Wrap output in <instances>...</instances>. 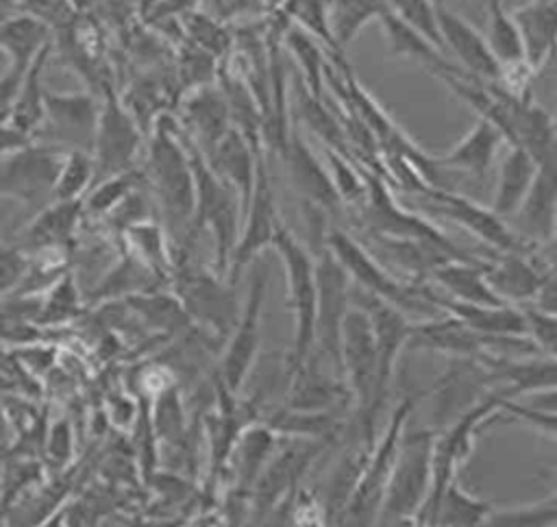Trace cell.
I'll use <instances>...</instances> for the list:
<instances>
[{
  "instance_id": "obj_15",
  "label": "cell",
  "mask_w": 557,
  "mask_h": 527,
  "mask_svg": "<svg viewBox=\"0 0 557 527\" xmlns=\"http://www.w3.org/2000/svg\"><path fill=\"white\" fill-rule=\"evenodd\" d=\"M411 407H413V399H407L394 412L392 427L387 429L381 446L376 449L374 462L366 470H361L357 488L350 494V503L344 514V525L370 527V523L376 514V503H379L383 490L387 488V481H389V475H392V468L396 462V453H398V438L403 431V422H405V416L411 412Z\"/></svg>"
},
{
  "instance_id": "obj_45",
  "label": "cell",
  "mask_w": 557,
  "mask_h": 527,
  "mask_svg": "<svg viewBox=\"0 0 557 527\" xmlns=\"http://www.w3.org/2000/svg\"><path fill=\"white\" fill-rule=\"evenodd\" d=\"M287 46L294 52V57L298 59L300 68H302V76H305V87L315 96L322 98V74L326 68L324 54L322 50L315 46V41L300 28H289L285 33Z\"/></svg>"
},
{
  "instance_id": "obj_22",
  "label": "cell",
  "mask_w": 557,
  "mask_h": 527,
  "mask_svg": "<svg viewBox=\"0 0 557 527\" xmlns=\"http://www.w3.org/2000/svg\"><path fill=\"white\" fill-rule=\"evenodd\" d=\"M165 287L170 285L122 244L117 259L104 270V274L83 296H85V303L100 305L107 301H122L133 294H144V292H154Z\"/></svg>"
},
{
  "instance_id": "obj_3",
  "label": "cell",
  "mask_w": 557,
  "mask_h": 527,
  "mask_svg": "<svg viewBox=\"0 0 557 527\" xmlns=\"http://www.w3.org/2000/svg\"><path fill=\"white\" fill-rule=\"evenodd\" d=\"M326 246L342 264L346 274L357 283V287L392 303L403 314L424 316L426 320L440 318L446 311L437 305V294L429 287H420L416 283H403L394 279L383 264L372 257L359 240H355L346 229L331 224L326 233Z\"/></svg>"
},
{
  "instance_id": "obj_21",
  "label": "cell",
  "mask_w": 557,
  "mask_h": 527,
  "mask_svg": "<svg viewBox=\"0 0 557 527\" xmlns=\"http://www.w3.org/2000/svg\"><path fill=\"white\" fill-rule=\"evenodd\" d=\"M505 144L507 142L498 133V128L492 126L487 120L479 118L463 139H459L444 155L429 157V161L435 174L437 170H444V172H459L476 181H485V176L492 172L494 163L498 161Z\"/></svg>"
},
{
  "instance_id": "obj_56",
  "label": "cell",
  "mask_w": 557,
  "mask_h": 527,
  "mask_svg": "<svg viewBox=\"0 0 557 527\" xmlns=\"http://www.w3.org/2000/svg\"><path fill=\"white\" fill-rule=\"evenodd\" d=\"M537 74H544V76L550 81V91L557 94V41H555V46H553L548 59L544 61V65L540 68ZM533 76H535V74H533Z\"/></svg>"
},
{
  "instance_id": "obj_49",
  "label": "cell",
  "mask_w": 557,
  "mask_h": 527,
  "mask_svg": "<svg viewBox=\"0 0 557 527\" xmlns=\"http://www.w3.org/2000/svg\"><path fill=\"white\" fill-rule=\"evenodd\" d=\"M30 266V255L17 244L0 246V301L11 296Z\"/></svg>"
},
{
  "instance_id": "obj_53",
  "label": "cell",
  "mask_w": 557,
  "mask_h": 527,
  "mask_svg": "<svg viewBox=\"0 0 557 527\" xmlns=\"http://www.w3.org/2000/svg\"><path fill=\"white\" fill-rule=\"evenodd\" d=\"M109 412H111V418L117 427H131L135 416H137L135 401L128 399V396H122V394L109 399Z\"/></svg>"
},
{
  "instance_id": "obj_57",
  "label": "cell",
  "mask_w": 557,
  "mask_h": 527,
  "mask_svg": "<svg viewBox=\"0 0 557 527\" xmlns=\"http://www.w3.org/2000/svg\"><path fill=\"white\" fill-rule=\"evenodd\" d=\"M39 527H65V523H63V514H61V512H57L54 516H48Z\"/></svg>"
},
{
  "instance_id": "obj_6",
  "label": "cell",
  "mask_w": 557,
  "mask_h": 527,
  "mask_svg": "<svg viewBox=\"0 0 557 527\" xmlns=\"http://www.w3.org/2000/svg\"><path fill=\"white\" fill-rule=\"evenodd\" d=\"M339 359L363 418L366 440L370 442L376 409L383 405V396L379 392V355L370 318L355 305L348 307L342 322Z\"/></svg>"
},
{
  "instance_id": "obj_18",
  "label": "cell",
  "mask_w": 557,
  "mask_h": 527,
  "mask_svg": "<svg viewBox=\"0 0 557 527\" xmlns=\"http://www.w3.org/2000/svg\"><path fill=\"white\" fill-rule=\"evenodd\" d=\"M348 298L350 305L363 309L366 316L370 318L379 355V392L385 399L394 364L398 359L400 348L409 342L413 324L407 320V314H403L398 307L361 287L350 285Z\"/></svg>"
},
{
  "instance_id": "obj_43",
  "label": "cell",
  "mask_w": 557,
  "mask_h": 527,
  "mask_svg": "<svg viewBox=\"0 0 557 527\" xmlns=\"http://www.w3.org/2000/svg\"><path fill=\"white\" fill-rule=\"evenodd\" d=\"M141 183H144V174L139 168L94 183L91 189L83 198L85 216L87 218H104L133 187L141 185Z\"/></svg>"
},
{
  "instance_id": "obj_13",
  "label": "cell",
  "mask_w": 557,
  "mask_h": 527,
  "mask_svg": "<svg viewBox=\"0 0 557 527\" xmlns=\"http://www.w3.org/2000/svg\"><path fill=\"white\" fill-rule=\"evenodd\" d=\"M281 226L278 213H276V203H274V189L270 183L268 166H265V152L257 157V172H255V185L252 194L242 220L239 237L233 248L231 261H228V283H235L237 274L257 259V255L265 248L272 246L274 235Z\"/></svg>"
},
{
  "instance_id": "obj_30",
  "label": "cell",
  "mask_w": 557,
  "mask_h": 527,
  "mask_svg": "<svg viewBox=\"0 0 557 527\" xmlns=\"http://www.w3.org/2000/svg\"><path fill=\"white\" fill-rule=\"evenodd\" d=\"M487 370L485 381H507V390L522 394L527 390L542 392L557 388V359H524L516 361L509 357L479 355L476 357Z\"/></svg>"
},
{
  "instance_id": "obj_32",
  "label": "cell",
  "mask_w": 557,
  "mask_h": 527,
  "mask_svg": "<svg viewBox=\"0 0 557 527\" xmlns=\"http://www.w3.org/2000/svg\"><path fill=\"white\" fill-rule=\"evenodd\" d=\"M485 264L448 259L431 270V277L448 292V298L470 305H507L503 303L485 281Z\"/></svg>"
},
{
  "instance_id": "obj_50",
  "label": "cell",
  "mask_w": 557,
  "mask_h": 527,
  "mask_svg": "<svg viewBox=\"0 0 557 527\" xmlns=\"http://www.w3.org/2000/svg\"><path fill=\"white\" fill-rule=\"evenodd\" d=\"M200 0H148L144 7V22L157 26L168 20H178L181 15L196 11Z\"/></svg>"
},
{
  "instance_id": "obj_14",
  "label": "cell",
  "mask_w": 557,
  "mask_h": 527,
  "mask_svg": "<svg viewBox=\"0 0 557 527\" xmlns=\"http://www.w3.org/2000/svg\"><path fill=\"white\" fill-rule=\"evenodd\" d=\"M265 285H268V268L263 261L255 264L252 277H250V287L246 296V305L239 314V320L235 329L228 335V344L222 355V366H220V379L231 392H237L242 383L246 381L250 366L257 355L259 346V322H261V307H263V296H265Z\"/></svg>"
},
{
  "instance_id": "obj_11",
  "label": "cell",
  "mask_w": 557,
  "mask_h": 527,
  "mask_svg": "<svg viewBox=\"0 0 557 527\" xmlns=\"http://www.w3.org/2000/svg\"><path fill=\"white\" fill-rule=\"evenodd\" d=\"M431 459H433V438L431 433H413L398 449L396 462L387 481V497L383 516L387 520H403L418 512L429 499L431 486Z\"/></svg>"
},
{
  "instance_id": "obj_34",
  "label": "cell",
  "mask_w": 557,
  "mask_h": 527,
  "mask_svg": "<svg viewBox=\"0 0 557 527\" xmlns=\"http://www.w3.org/2000/svg\"><path fill=\"white\" fill-rule=\"evenodd\" d=\"M52 41V30L26 13H15L0 24V50L11 57V68L26 72L41 48Z\"/></svg>"
},
{
  "instance_id": "obj_47",
  "label": "cell",
  "mask_w": 557,
  "mask_h": 527,
  "mask_svg": "<svg viewBox=\"0 0 557 527\" xmlns=\"http://www.w3.org/2000/svg\"><path fill=\"white\" fill-rule=\"evenodd\" d=\"M389 7L398 17H403L409 26H413L440 50H444V41L435 20V0H389Z\"/></svg>"
},
{
  "instance_id": "obj_1",
  "label": "cell",
  "mask_w": 557,
  "mask_h": 527,
  "mask_svg": "<svg viewBox=\"0 0 557 527\" xmlns=\"http://www.w3.org/2000/svg\"><path fill=\"white\" fill-rule=\"evenodd\" d=\"M146 189L150 192L159 220L165 226L170 246L185 248L194 240V209L196 187L187 148L178 133L174 113L161 115L148 135V150L144 159Z\"/></svg>"
},
{
  "instance_id": "obj_7",
  "label": "cell",
  "mask_w": 557,
  "mask_h": 527,
  "mask_svg": "<svg viewBox=\"0 0 557 527\" xmlns=\"http://www.w3.org/2000/svg\"><path fill=\"white\" fill-rule=\"evenodd\" d=\"M148 137L139 131L133 115L120 100V94L111 81L102 85L100 115L94 139V183L109 176L137 170L139 150Z\"/></svg>"
},
{
  "instance_id": "obj_54",
  "label": "cell",
  "mask_w": 557,
  "mask_h": 527,
  "mask_svg": "<svg viewBox=\"0 0 557 527\" xmlns=\"http://www.w3.org/2000/svg\"><path fill=\"white\" fill-rule=\"evenodd\" d=\"M24 74H26V72L11 68V72L0 78V113H2V111H9V107L13 105V100H15V96H17V89H20V85H22Z\"/></svg>"
},
{
  "instance_id": "obj_5",
  "label": "cell",
  "mask_w": 557,
  "mask_h": 527,
  "mask_svg": "<svg viewBox=\"0 0 557 527\" xmlns=\"http://www.w3.org/2000/svg\"><path fill=\"white\" fill-rule=\"evenodd\" d=\"M272 246L283 259L289 307L294 311V353L292 366L298 370L307 364L315 342V314H318V283H315V257L309 253L289 229L278 226Z\"/></svg>"
},
{
  "instance_id": "obj_12",
  "label": "cell",
  "mask_w": 557,
  "mask_h": 527,
  "mask_svg": "<svg viewBox=\"0 0 557 527\" xmlns=\"http://www.w3.org/2000/svg\"><path fill=\"white\" fill-rule=\"evenodd\" d=\"M315 257V283H318V314H315V342L335 366H342V322L350 307L348 290L350 277L335 259V255L324 246Z\"/></svg>"
},
{
  "instance_id": "obj_23",
  "label": "cell",
  "mask_w": 557,
  "mask_h": 527,
  "mask_svg": "<svg viewBox=\"0 0 557 527\" xmlns=\"http://www.w3.org/2000/svg\"><path fill=\"white\" fill-rule=\"evenodd\" d=\"M283 152L289 163V174L300 198L324 209L326 213H337L344 203L335 189L331 174L313 155V150L298 135H289L283 146Z\"/></svg>"
},
{
  "instance_id": "obj_55",
  "label": "cell",
  "mask_w": 557,
  "mask_h": 527,
  "mask_svg": "<svg viewBox=\"0 0 557 527\" xmlns=\"http://www.w3.org/2000/svg\"><path fill=\"white\" fill-rule=\"evenodd\" d=\"M529 407L540 412H555L557 414V388L542 390L529 396Z\"/></svg>"
},
{
  "instance_id": "obj_51",
  "label": "cell",
  "mask_w": 557,
  "mask_h": 527,
  "mask_svg": "<svg viewBox=\"0 0 557 527\" xmlns=\"http://www.w3.org/2000/svg\"><path fill=\"white\" fill-rule=\"evenodd\" d=\"M46 449L52 462L57 464H65L72 457V427L70 420L57 418L48 431V440H46Z\"/></svg>"
},
{
  "instance_id": "obj_33",
  "label": "cell",
  "mask_w": 557,
  "mask_h": 527,
  "mask_svg": "<svg viewBox=\"0 0 557 527\" xmlns=\"http://www.w3.org/2000/svg\"><path fill=\"white\" fill-rule=\"evenodd\" d=\"M122 301H126V305L133 309L141 327L159 331L161 335H176L196 327L187 316L185 307L181 305V301L176 298V294L168 287L133 294Z\"/></svg>"
},
{
  "instance_id": "obj_4",
  "label": "cell",
  "mask_w": 557,
  "mask_h": 527,
  "mask_svg": "<svg viewBox=\"0 0 557 527\" xmlns=\"http://www.w3.org/2000/svg\"><path fill=\"white\" fill-rule=\"evenodd\" d=\"M231 285L233 283H224L218 272L196 264L189 248L172 250L170 290L176 294L191 322L215 340H228L242 314Z\"/></svg>"
},
{
  "instance_id": "obj_39",
  "label": "cell",
  "mask_w": 557,
  "mask_h": 527,
  "mask_svg": "<svg viewBox=\"0 0 557 527\" xmlns=\"http://www.w3.org/2000/svg\"><path fill=\"white\" fill-rule=\"evenodd\" d=\"M178 26L194 46L202 48L218 61H224L233 52L235 35L211 13L202 11H189L178 17Z\"/></svg>"
},
{
  "instance_id": "obj_28",
  "label": "cell",
  "mask_w": 557,
  "mask_h": 527,
  "mask_svg": "<svg viewBox=\"0 0 557 527\" xmlns=\"http://www.w3.org/2000/svg\"><path fill=\"white\" fill-rule=\"evenodd\" d=\"M511 15L522 37L524 63L537 74L557 41V0H533Z\"/></svg>"
},
{
  "instance_id": "obj_42",
  "label": "cell",
  "mask_w": 557,
  "mask_h": 527,
  "mask_svg": "<svg viewBox=\"0 0 557 527\" xmlns=\"http://www.w3.org/2000/svg\"><path fill=\"white\" fill-rule=\"evenodd\" d=\"M94 185V159L85 150H67L57 176L52 200H78Z\"/></svg>"
},
{
  "instance_id": "obj_20",
  "label": "cell",
  "mask_w": 557,
  "mask_h": 527,
  "mask_svg": "<svg viewBox=\"0 0 557 527\" xmlns=\"http://www.w3.org/2000/svg\"><path fill=\"white\" fill-rule=\"evenodd\" d=\"M435 20L444 48L453 50L470 76L483 83L503 85V68L494 59L483 33H479L468 20L450 11L440 0H435Z\"/></svg>"
},
{
  "instance_id": "obj_44",
  "label": "cell",
  "mask_w": 557,
  "mask_h": 527,
  "mask_svg": "<svg viewBox=\"0 0 557 527\" xmlns=\"http://www.w3.org/2000/svg\"><path fill=\"white\" fill-rule=\"evenodd\" d=\"M239 442V459H237V486L239 490H248L257 477L272 446V433L265 427L248 429L237 438Z\"/></svg>"
},
{
  "instance_id": "obj_16",
  "label": "cell",
  "mask_w": 557,
  "mask_h": 527,
  "mask_svg": "<svg viewBox=\"0 0 557 527\" xmlns=\"http://www.w3.org/2000/svg\"><path fill=\"white\" fill-rule=\"evenodd\" d=\"M509 396V390H503L500 394L487 399L485 403L470 407L450 429L448 433L433 444V459H431V492L426 499V512H429V525L433 527L437 520V510L444 490L453 481V473L459 464L470 453V438L474 427L481 422L483 416H487L492 409L500 407V401Z\"/></svg>"
},
{
  "instance_id": "obj_25",
  "label": "cell",
  "mask_w": 557,
  "mask_h": 527,
  "mask_svg": "<svg viewBox=\"0 0 557 527\" xmlns=\"http://www.w3.org/2000/svg\"><path fill=\"white\" fill-rule=\"evenodd\" d=\"M485 281L503 303L529 305L540 296L546 277L527 259L524 253H500L498 259L485 264Z\"/></svg>"
},
{
  "instance_id": "obj_26",
  "label": "cell",
  "mask_w": 557,
  "mask_h": 527,
  "mask_svg": "<svg viewBox=\"0 0 557 527\" xmlns=\"http://www.w3.org/2000/svg\"><path fill=\"white\" fill-rule=\"evenodd\" d=\"M259 155L263 152H257L237 128H231L215 146V150L209 157H205L211 170L239 194L244 213L252 194Z\"/></svg>"
},
{
  "instance_id": "obj_31",
  "label": "cell",
  "mask_w": 557,
  "mask_h": 527,
  "mask_svg": "<svg viewBox=\"0 0 557 527\" xmlns=\"http://www.w3.org/2000/svg\"><path fill=\"white\" fill-rule=\"evenodd\" d=\"M440 307L466 327L487 335H529L527 318L513 305H470L437 294Z\"/></svg>"
},
{
  "instance_id": "obj_2",
  "label": "cell",
  "mask_w": 557,
  "mask_h": 527,
  "mask_svg": "<svg viewBox=\"0 0 557 527\" xmlns=\"http://www.w3.org/2000/svg\"><path fill=\"white\" fill-rule=\"evenodd\" d=\"M178 133L189 155L194 187H196V209H194L191 231L194 235L200 229L211 231L215 242V272L224 277L228 272V261L239 237V226L244 218L242 200H239V194L211 170L202 150L194 144V139L181 126H178Z\"/></svg>"
},
{
  "instance_id": "obj_58",
  "label": "cell",
  "mask_w": 557,
  "mask_h": 527,
  "mask_svg": "<svg viewBox=\"0 0 557 527\" xmlns=\"http://www.w3.org/2000/svg\"><path fill=\"white\" fill-rule=\"evenodd\" d=\"M557 255V222H555V229H553V235H550V242H548Z\"/></svg>"
},
{
  "instance_id": "obj_40",
  "label": "cell",
  "mask_w": 557,
  "mask_h": 527,
  "mask_svg": "<svg viewBox=\"0 0 557 527\" xmlns=\"http://www.w3.org/2000/svg\"><path fill=\"white\" fill-rule=\"evenodd\" d=\"M152 436L163 444H181L185 438V409L181 392L174 383H165L152 399Z\"/></svg>"
},
{
  "instance_id": "obj_48",
  "label": "cell",
  "mask_w": 557,
  "mask_h": 527,
  "mask_svg": "<svg viewBox=\"0 0 557 527\" xmlns=\"http://www.w3.org/2000/svg\"><path fill=\"white\" fill-rule=\"evenodd\" d=\"M520 309L527 318V329L533 344L540 351H546L553 357H557V314L542 309L537 305H522Z\"/></svg>"
},
{
  "instance_id": "obj_41",
  "label": "cell",
  "mask_w": 557,
  "mask_h": 527,
  "mask_svg": "<svg viewBox=\"0 0 557 527\" xmlns=\"http://www.w3.org/2000/svg\"><path fill=\"white\" fill-rule=\"evenodd\" d=\"M487 516L490 507L483 501H476L459 490L457 481L453 479L442 494L435 525L440 523L444 527H481Z\"/></svg>"
},
{
  "instance_id": "obj_29",
  "label": "cell",
  "mask_w": 557,
  "mask_h": 527,
  "mask_svg": "<svg viewBox=\"0 0 557 527\" xmlns=\"http://www.w3.org/2000/svg\"><path fill=\"white\" fill-rule=\"evenodd\" d=\"M389 44V54H405L416 61H420L426 70H431L435 76L442 72L448 74H468L466 70H459L450 59L444 57V52L426 39L422 33H418L413 26H409L403 17H398L392 7L379 17Z\"/></svg>"
},
{
  "instance_id": "obj_37",
  "label": "cell",
  "mask_w": 557,
  "mask_h": 527,
  "mask_svg": "<svg viewBox=\"0 0 557 527\" xmlns=\"http://www.w3.org/2000/svg\"><path fill=\"white\" fill-rule=\"evenodd\" d=\"M85 305L87 303L76 281V272L67 268L63 277L41 296V305L35 322L39 327H61L65 322L78 320L87 311Z\"/></svg>"
},
{
  "instance_id": "obj_19",
  "label": "cell",
  "mask_w": 557,
  "mask_h": 527,
  "mask_svg": "<svg viewBox=\"0 0 557 527\" xmlns=\"http://www.w3.org/2000/svg\"><path fill=\"white\" fill-rule=\"evenodd\" d=\"M174 115L178 126L194 139L205 157H209L233 128L228 102L218 81L185 91Z\"/></svg>"
},
{
  "instance_id": "obj_38",
  "label": "cell",
  "mask_w": 557,
  "mask_h": 527,
  "mask_svg": "<svg viewBox=\"0 0 557 527\" xmlns=\"http://www.w3.org/2000/svg\"><path fill=\"white\" fill-rule=\"evenodd\" d=\"M389 9V0H329V26L335 48H342L370 22Z\"/></svg>"
},
{
  "instance_id": "obj_27",
  "label": "cell",
  "mask_w": 557,
  "mask_h": 527,
  "mask_svg": "<svg viewBox=\"0 0 557 527\" xmlns=\"http://www.w3.org/2000/svg\"><path fill=\"white\" fill-rule=\"evenodd\" d=\"M535 168H537V161L522 146L505 144V148L498 157L494 200L490 205V209L498 218L507 220L518 211V207L522 205V200L531 187Z\"/></svg>"
},
{
  "instance_id": "obj_52",
  "label": "cell",
  "mask_w": 557,
  "mask_h": 527,
  "mask_svg": "<svg viewBox=\"0 0 557 527\" xmlns=\"http://www.w3.org/2000/svg\"><path fill=\"white\" fill-rule=\"evenodd\" d=\"M500 409L511 412L513 416L524 418V420H529L531 425H535V427H540V429H544V431H548V433H553V436L557 438V414H555V412L531 409V407H527V405H518V403L507 401V399L500 401Z\"/></svg>"
},
{
  "instance_id": "obj_10",
  "label": "cell",
  "mask_w": 557,
  "mask_h": 527,
  "mask_svg": "<svg viewBox=\"0 0 557 527\" xmlns=\"http://www.w3.org/2000/svg\"><path fill=\"white\" fill-rule=\"evenodd\" d=\"M100 100L91 94H54L44 89V120L33 135L65 150H94Z\"/></svg>"
},
{
  "instance_id": "obj_8",
  "label": "cell",
  "mask_w": 557,
  "mask_h": 527,
  "mask_svg": "<svg viewBox=\"0 0 557 527\" xmlns=\"http://www.w3.org/2000/svg\"><path fill=\"white\" fill-rule=\"evenodd\" d=\"M67 150L52 144L30 142L0 157V196L26 205H48Z\"/></svg>"
},
{
  "instance_id": "obj_35",
  "label": "cell",
  "mask_w": 557,
  "mask_h": 527,
  "mask_svg": "<svg viewBox=\"0 0 557 527\" xmlns=\"http://www.w3.org/2000/svg\"><path fill=\"white\" fill-rule=\"evenodd\" d=\"M52 50V41L37 52L33 63L28 65L22 85L17 89V96L13 105L9 107V124L22 131L33 139L35 131L39 128L44 120V89H41V74H44V63Z\"/></svg>"
},
{
  "instance_id": "obj_9",
  "label": "cell",
  "mask_w": 557,
  "mask_h": 527,
  "mask_svg": "<svg viewBox=\"0 0 557 527\" xmlns=\"http://www.w3.org/2000/svg\"><path fill=\"white\" fill-rule=\"evenodd\" d=\"M422 211L433 216H444L466 226L470 233L481 237L485 244L500 253H527L531 244L520 240L503 218H498L492 209L476 205L474 200L455 194L453 189H444L437 185H426L418 192H411Z\"/></svg>"
},
{
  "instance_id": "obj_17",
  "label": "cell",
  "mask_w": 557,
  "mask_h": 527,
  "mask_svg": "<svg viewBox=\"0 0 557 527\" xmlns=\"http://www.w3.org/2000/svg\"><path fill=\"white\" fill-rule=\"evenodd\" d=\"M511 218L513 233L527 244L550 242L557 222V144L537 161L531 187Z\"/></svg>"
},
{
  "instance_id": "obj_46",
  "label": "cell",
  "mask_w": 557,
  "mask_h": 527,
  "mask_svg": "<svg viewBox=\"0 0 557 527\" xmlns=\"http://www.w3.org/2000/svg\"><path fill=\"white\" fill-rule=\"evenodd\" d=\"M285 11L287 17H294L311 35L320 37L329 48H335L329 26V0H287Z\"/></svg>"
},
{
  "instance_id": "obj_36",
  "label": "cell",
  "mask_w": 557,
  "mask_h": 527,
  "mask_svg": "<svg viewBox=\"0 0 557 527\" xmlns=\"http://www.w3.org/2000/svg\"><path fill=\"white\" fill-rule=\"evenodd\" d=\"M122 244L137 255L152 272H157L168 285L172 279V246L161 220H146L128 226L120 235Z\"/></svg>"
},
{
  "instance_id": "obj_24",
  "label": "cell",
  "mask_w": 557,
  "mask_h": 527,
  "mask_svg": "<svg viewBox=\"0 0 557 527\" xmlns=\"http://www.w3.org/2000/svg\"><path fill=\"white\" fill-rule=\"evenodd\" d=\"M85 218L83 198L78 200H50L22 231L17 244L24 253L33 255L48 248H70L74 233Z\"/></svg>"
}]
</instances>
